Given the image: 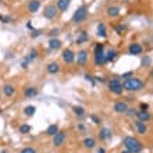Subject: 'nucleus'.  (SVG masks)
<instances>
[{
	"label": "nucleus",
	"instance_id": "obj_6",
	"mask_svg": "<svg viewBox=\"0 0 153 153\" xmlns=\"http://www.w3.org/2000/svg\"><path fill=\"white\" fill-rule=\"evenodd\" d=\"M61 57H63V61L67 63V64H73L75 61V53L71 49H64L63 53H61Z\"/></svg>",
	"mask_w": 153,
	"mask_h": 153
},
{
	"label": "nucleus",
	"instance_id": "obj_13",
	"mask_svg": "<svg viewBox=\"0 0 153 153\" xmlns=\"http://www.w3.org/2000/svg\"><path fill=\"white\" fill-rule=\"evenodd\" d=\"M27 8H28L29 13H38L40 8V1L39 0H29Z\"/></svg>",
	"mask_w": 153,
	"mask_h": 153
},
{
	"label": "nucleus",
	"instance_id": "obj_35",
	"mask_svg": "<svg viewBox=\"0 0 153 153\" xmlns=\"http://www.w3.org/2000/svg\"><path fill=\"white\" fill-rule=\"evenodd\" d=\"M116 31H117V33H118V35H121V33L125 31V25H123V24L117 25V27H116Z\"/></svg>",
	"mask_w": 153,
	"mask_h": 153
},
{
	"label": "nucleus",
	"instance_id": "obj_18",
	"mask_svg": "<svg viewBox=\"0 0 153 153\" xmlns=\"http://www.w3.org/2000/svg\"><path fill=\"white\" fill-rule=\"evenodd\" d=\"M137 118L142 123H146L150 120V113L148 110H139V111H137Z\"/></svg>",
	"mask_w": 153,
	"mask_h": 153
},
{
	"label": "nucleus",
	"instance_id": "obj_4",
	"mask_svg": "<svg viewBox=\"0 0 153 153\" xmlns=\"http://www.w3.org/2000/svg\"><path fill=\"white\" fill-rule=\"evenodd\" d=\"M107 85H109V91L111 93H114V95H121V93L124 92L123 84H121V81L118 79V78H111V79H109Z\"/></svg>",
	"mask_w": 153,
	"mask_h": 153
},
{
	"label": "nucleus",
	"instance_id": "obj_38",
	"mask_svg": "<svg viewBox=\"0 0 153 153\" xmlns=\"http://www.w3.org/2000/svg\"><path fill=\"white\" fill-rule=\"evenodd\" d=\"M91 120H92L95 124H100V117L96 116V114H92V116H91Z\"/></svg>",
	"mask_w": 153,
	"mask_h": 153
},
{
	"label": "nucleus",
	"instance_id": "obj_15",
	"mask_svg": "<svg viewBox=\"0 0 153 153\" xmlns=\"http://www.w3.org/2000/svg\"><path fill=\"white\" fill-rule=\"evenodd\" d=\"M128 110V105L125 103V102L120 100V102H116L114 103V111L116 113H125Z\"/></svg>",
	"mask_w": 153,
	"mask_h": 153
},
{
	"label": "nucleus",
	"instance_id": "obj_25",
	"mask_svg": "<svg viewBox=\"0 0 153 153\" xmlns=\"http://www.w3.org/2000/svg\"><path fill=\"white\" fill-rule=\"evenodd\" d=\"M59 131H60V129H59V125H57V124H52V125H49V127H48L46 134H48L49 137H54Z\"/></svg>",
	"mask_w": 153,
	"mask_h": 153
},
{
	"label": "nucleus",
	"instance_id": "obj_45",
	"mask_svg": "<svg viewBox=\"0 0 153 153\" xmlns=\"http://www.w3.org/2000/svg\"><path fill=\"white\" fill-rule=\"evenodd\" d=\"M96 153H106L105 148H99V149H97V152H96Z\"/></svg>",
	"mask_w": 153,
	"mask_h": 153
},
{
	"label": "nucleus",
	"instance_id": "obj_36",
	"mask_svg": "<svg viewBox=\"0 0 153 153\" xmlns=\"http://www.w3.org/2000/svg\"><path fill=\"white\" fill-rule=\"evenodd\" d=\"M132 71H128V73H124L123 74V75H121V78H123V79L124 81H127V79H129V78H132Z\"/></svg>",
	"mask_w": 153,
	"mask_h": 153
},
{
	"label": "nucleus",
	"instance_id": "obj_34",
	"mask_svg": "<svg viewBox=\"0 0 153 153\" xmlns=\"http://www.w3.org/2000/svg\"><path fill=\"white\" fill-rule=\"evenodd\" d=\"M59 33H60V29H59V28H53L52 31L49 32V35H50L52 38H56L57 35H59Z\"/></svg>",
	"mask_w": 153,
	"mask_h": 153
},
{
	"label": "nucleus",
	"instance_id": "obj_42",
	"mask_svg": "<svg viewBox=\"0 0 153 153\" xmlns=\"http://www.w3.org/2000/svg\"><path fill=\"white\" fill-rule=\"evenodd\" d=\"M148 109H149L148 103H141V110H148Z\"/></svg>",
	"mask_w": 153,
	"mask_h": 153
},
{
	"label": "nucleus",
	"instance_id": "obj_47",
	"mask_svg": "<svg viewBox=\"0 0 153 153\" xmlns=\"http://www.w3.org/2000/svg\"><path fill=\"white\" fill-rule=\"evenodd\" d=\"M149 76H150V78H153V68H152V71H150V74H149Z\"/></svg>",
	"mask_w": 153,
	"mask_h": 153
},
{
	"label": "nucleus",
	"instance_id": "obj_37",
	"mask_svg": "<svg viewBox=\"0 0 153 153\" xmlns=\"http://www.w3.org/2000/svg\"><path fill=\"white\" fill-rule=\"evenodd\" d=\"M125 114H127V116H129V117H134V116H137V110H135V109H129V107H128V110L125 111Z\"/></svg>",
	"mask_w": 153,
	"mask_h": 153
},
{
	"label": "nucleus",
	"instance_id": "obj_44",
	"mask_svg": "<svg viewBox=\"0 0 153 153\" xmlns=\"http://www.w3.org/2000/svg\"><path fill=\"white\" fill-rule=\"evenodd\" d=\"M95 79L96 81H99V82H105V78H103V76H95Z\"/></svg>",
	"mask_w": 153,
	"mask_h": 153
},
{
	"label": "nucleus",
	"instance_id": "obj_21",
	"mask_svg": "<svg viewBox=\"0 0 153 153\" xmlns=\"http://www.w3.org/2000/svg\"><path fill=\"white\" fill-rule=\"evenodd\" d=\"M96 33H97V36L99 38H106L107 36V29H106V25L103 24V22H100V24L97 25Z\"/></svg>",
	"mask_w": 153,
	"mask_h": 153
},
{
	"label": "nucleus",
	"instance_id": "obj_22",
	"mask_svg": "<svg viewBox=\"0 0 153 153\" xmlns=\"http://www.w3.org/2000/svg\"><path fill=\"white\" fill-rule=\"evenodd\" d=\"M107 16L111 17V18L120 16V7H117V6H110V7L107 8Z\"/></svg>",
	"mask_w": 153,
	"mask_h": 153
},
{
	"label": "nucleus",
	"instance_id": "obj_17",
	"mask_svg": "<svg viewBox=\"0 0 153 153\" xmlns=\"http://www.w3.org/2000/svg\"><path fill=\"white\" fill-rule=\"evenodd\" d=\"M3 93L7 97H13L14 95H16V86L11 85V84H6L3 86Z\"/></svg>",
	"mask_w": 153,
	"mask_h": 153
},
{
	"label": "nucleus",
	"instance_id": "obj_20",
	"mask_svg": "<svg viewBox=\"0 0 153 153\" xmlns=\"http://www.w3.org/2000/svg\"><path fill=\"white\" fill-rule=\"evenodd\" d=\"M61 48V40L57 39V38H50L49 40V49L50 50H57V49Z\"/></svg>",
	"mask_w": 153,
	"mask_h": 153
},
{
	"label": "nucleus",
	"instance_id": "obj_29",
	"mask_svg": "<svg viewBox=\"0 0 153 153\" xmlns=\"http://www.w3.org/2000/svg\"><path fill=\"white\" fill-rule=\"evenodd\" d=\"M38 56H39V53H38V50H36V49H32V50L29 52L28 57H27V60H28V61L36 60V59H38Z\"/></svg>",
	"mask_w": 153,
	"mask_h": 153
},
{
	"label": "nucleus",
	"instance_id": "obj_19",
	"mask_svg": "<svg viewBox=\"0 0 153 153\" xmlns=\"http://www.w3.org/2000/svg\"><path fill=\"white\" fill-rule=\"evenodd\" d=\"M70 4H71V0H57V10H60V11H67L70 7Z\"/></svg>",
	"mask_w": 153,
	"mask_h": 153
},
{
	"label": "nucleus",
	"instance_id": "obj_50",
	"mask_svg": "<svg viewBox=\"0 0 153 153\" xmlns=\"http://www.w3.org/2000/svg\"><path fill=\"white\" fill-rule=\"evenodd\" d=\"M0 99H1V96H0Z\"/></svg>",
	"mask_w": 153,
	"mask_h": 153
},
{
	"label": "nucleus",
	"instance_id": "obj_26",
	"mask_svg": "<svg viewBox=\"0 0 153 153\" xmlns=\"http://www.w3.org/2000/svg\"><path fill=\"white\" fill-rule=\"evenodd\" d=\"M118 56V52H117L116 49H110L109 52L106 53V60L107 61H114Z\"/></svg>",
	"mask_w": 153,
	"mask_h": 153
},
{
	"label": "nucleus",
	"instance_id": "obj_8",
	"mask_svg": "<svg viewBox=\"0 0 153 153\" xmlns=\"http://www.w3.org/2000/svg\"><path fill=\"white\" fill-rule=\"evenodd\" d=\"M75 59H76L78 65L85 67V65H86V63H88V52H86V50H79V52L75 54Z\"/></svg>",
	"mask_w": 153,
	"mask_h": 153
},
{
	"label": "nucleus",
	"instance_id": "obj_27",
	"mask_svg": "<svg viewBox=\"0 0 153 153\" xmlns=\"http://www.w3.org/2000/svg\"><path fill=\"white\" fill-rule=\"evenodd\" d=\"M35 111H36V107H35V106H27L24 109V114L27 117H32L33 114H35Z\"/></svg>",
	"mask_w": 153,
	"mask_h": 153
},
{
	"label": "nucleus",
	"instance_id": "obj_46",
	"mask_svg": "<svg viewBox=\"0 0 153 153\" xmlns=\"http://www.w3.org/2000/svg\"><path fill=\"white\" fill-rule=\"evenodd\" d=\"M78 128H79V129H85V127L82 124H79V125H78Z\"/></svg>",
	"mask_w": 153,
	"mask_h": 153
},
{
	"label": "nucleus",
	"instance_id": "obj_39",
	"mask_svg": "<svg viewBox=\"0 0 153 153\" xmlns=\"http://www.w3.org/2000/svg\"><path fill=\"white\" fill-rule=\"evenodd\" d=\"M20 153H36V150L33 149V148H24Z\"/></svg>",
	"mask_w": 153,
	"mask_h": 153
},
{
	"label": "nucleus",
	"instance_id": "obj_48",
	"mask_svg": "<svg viewBox=\"0 0 153 153\" xmlns=\"http://www.w3.org/2000/svg\"><path fill=\"white\" fill-rule=\"evenodd\" d=\"M121 153H131V152H129V150H127V149H125V150H123V152H121Z\"/></svg>",
	"mask_w": 153,
	"mask_h": 153
},
{
	"label": "nucleus",
	"instance_id": "obj_43",
	"mask_svg": "<svg viewBox=\"0 0 153 153\" xmlns=\"http://www.w3.org/2000/svg\"><path fill=\"white\" fill-rule=\"evenodd\" d=\"M21 67H22V68H27V67H28V60H27V59H25L24 63H21Z\"/></svg>",
	"mask_w": 153,
	"mask_h": 153
},
{
	"label": "nucleus",
	"instance_id": "obj_5",
	"mask_svg": "<svg viewBox=\"0 0 153 153\" xmlns=\"http://www.w3.org/2000/svg\"><path fill=\"white\" fill-rule=\"evenodd\" d=\"M57 16V7L56 6H53V4H49L46 6L43 10V17L45 18H48V20H53V18H56Z\"/></svg>",
	"mask_w": 153,
	"mask_h": 153
},
{
	"label": "nucleus",
	"instance_id": "obj_24",
	"mask_svg": "<svg viewBox=\"0 0 153 153\" xmlns=\"http://www.w3.org/2000/svg\"><path fill=\"white\" fill-rule=\"evenodd\" d=\"M88 40H89L88 33L85 32V31H81L78 38H76V45H82V43H85V42H88Z\"/></svg>",
	"mask_w": 153,
	"mask_h": 153
},
{
	"label": "nucleus",
	"instance_id": "obj_9",
	"mask_svg": "<svg viewBox=\"0 0 153 153\" xmlns=\"http://www.w3.org/2000/svg\"><path fill=\"white\" fill-rule=\"evenodd\" d=\"M143 52V48L141 46V43H137V42H132V43L128 46V53L132 54V56H139Z\"/></svg>",
	"mask_w": 153,
	"mask_h": 153
},
{
	"label": "nucleus",
	"instance_id": "obj_51",
	"mask_svg": "<svg viewBox=\"0 0 153 153\" xmlns=\"http://www.w3.org/2000/svg\"><path fill=\"white\" fill-rule=\"evenodd\" d=\"M0 1H1V0H0Z\"/></svg>",
	"mask_w": 153,
	"mask_h": 153
},
{
	"label": "nucleus",
	"instance_id": "obj_41",
	"mask_svg": "<svg viewBox=\"0 0 153 153\" xmlns=\"http://www.w3.org/2000/svg\"><path fill=\"white\" fill-rule=\"evenodd\" d=\"M40 35V31H33L32 29V32H31V36L32 38H38Z\"/></svg>",
	"mask_w": 153,
	"mask_h": 153
},
{
	"label": "nucleus",
	"instance_id": "obj_30",
	"mask_svg": "<svg viewBox=\"0 0 153 153\" xmlns=\"http://www.w3.org/2000/svg\"><path fill=\"white\" fill-rule=\"evenodd\" d=\"M20 132L21 134H28V132H31V125H29V124H22L20 127Z\"/></svg>",
	"mask_w": 153,
	"mask_h": 153
},
{
	"label": "nucleus",
	"instance_id": "obj_33",
	"mask_svg": "<svg viewBox=\"0 0 153 153\" xmlns=\"http://www.w3.org/2000/svg\"><path fill=\"white\" fill-rule=\"evenodd\" d=\"M85 79L88 81V82H91V85H92V86H95V78H93L92 75H89V74H85Z\"/></svg>",
	"mask_w": 153,
	"mask_h": 153
},
{
	"label": "nucleus",
	"instance_id": "obj_40",
	"mask_svg": "<svg viewBox=\"0 0 153 153\" xmlns=\"http://www.w3.org/2000/svg\"><path fill=\"white\" fill-rule=\"evenodd\" d=\"M149 64H150V57H145V59L142 60V65L146 67V65H149Z\"/></svg>",
	"mask_w": 153,
	"mask_h": 153
},
{
	"label": "nucleus",
	"instance_id": "obj_3",
	"mask_svg": "<svg viewBox=\"0 0 153 153\" xmlns=\"http://www.w3.org/2000/svg\"><path fill=\"white\" fill-rule=\"evenodd\" d=\"M86 17H88V7H86V6H81V7L76 8L75 13H74L73 22L74 24H81V22H84V21L86 20Z\"/></svg>",
	"mask_w": 153,
	"mask_h": 153
},
{
	"label": "nucleus",
	"instance_id": "obj_12",
	"mask_svg": "<svg viewBox=\"0 0 153 153\" xmlns=\"http://www.w3.org/2000/svg\"><path fill=\"white\" fill-rule=\"evenodd\" d=\"M134 127L137 129V132L141 134V135H145V134L148 132V125H146V123H142V121L137 120L134 123Z\"/></svg>",
	"mask_w": 153,
	"mask_h": 153
},
{
	"label": "nucleus",
	"instance_id": "obj_2",
	"mask_svg": "<svg viewBox=\"0 0 153 153\" xmlns=\"http://www.w3.org/2000/svg\"><path fill=\"white\" fill-rule=\"evenodd\" d=\"M123 88L124 91H128V92H139L145 88V82L139 78H129V79L124 81L123 82Z\"/></svg>",
	"mask_w": 153,
	"mask_h": 153
},
{
	"label": "nucleus",
	"instance_id": "obj_32",
	"mask_svg": "<svg viewBox=\"0 0 153 153\" xmlns=\"http://www.w3.org/2000/svg\"><path fill=\"white\" fill-rule=\"evenodd\" d=\"M0 21H1V22H4V24H8V22H11V17L1 16V14H0Z\"/></svg>",
	"mask_w": 153,
	"mask_h": 153
},
{
	"label": "nucleus",
	"instance_id": "obj_11",
	"mask_svg": "<svg viewBox=\"0 0 153 153\" xmlns=\"http://www.w3.org/2000/svg\"><path fill=\"white\" fill-rule=\"evenodd\" d=\"M38 93H39V91H38V88H35V86H27V88L24 89V96L28 97V99L36 97Z\"/></svg>",
	"mask_w": 153,
	"mask_h": 153
},
{
	"label": "nucleus",
	"instance_id": "obj_31",
	"mask_svg": "<svg viewBox=\"0 0 153 153\" xmlns=\"http://www.w3.org/2000/svg\"><path fill=\"white\" fill-rule=\"evenodd\" d=\"M103 49H105L103 43H96V46H95V54H97V53H102V52H103Z\"/></svg>",
	"mask_w": 153,
	"mask_h": 153
},
{
	"label": "nucleus",
	"instance_id": "obj_49",
	"mask_svg": "<svg viewBox=\"0 0 153 153\" xmlns=\"http://www.w3.org/2000/svg\"><path fill=\"white\" fill-rule=\"evenodd\" d=\"M152 43H153V35H152Z\"/></svg>",
	"mask_w": 153,
	"mask_h": 153
},
{
	"label": "nucleus",
	"instance_id": "obj_1",
	"mask_svg": "<svg viewBox=\"0 0 153 153\" xmlns=\"http://www.w3.org/2000/svg\"><path fill=\"white\" fill-rule=\"evenodd\" d=\"M123 143H124L125 149L129 150L131 153H141L142 149H143L142 142L139 141V139H137V138H134V137H124Z\"/></svg>",
	"mask_w": 153,
	"mask_h": 153
},
{
	"label": "nucleus",
	"instance_id": "obj_7",
	"mask_svg": "<svg viewBox=\"0 0 153 153\" xmlns=\"http://www.w3.org/2000/svg\"><path fill=\"white\" fill-rule=\"evenodd\" d=\"M65 137H67V135H65L64 131H59V132L53 137V142H52L53 146H54V148H60L65 142Z\"/></svg>",
	"mask_w": 153,
	"mask_h": 153
},
{
	"label": "nucleus",
	"instance_id": "obj_16",
	"mask_svg": "<svg viewBox=\"0 0 153 153\" xmlns=\"http://www.w3.org/2000/svg\"><path fill=\"white\" fill-rule=\"evenodd\" d=\"M46 70H48L49 74L54 75V74H59V73H60V65H59V63H56V61H52V63H49V64H48Z\"/></svg>",
	"mask_w": 153,
	"mask_h": 153
},
{
	"label": "nucleus",
	"instance_id": "obj_28",
	"mask_svg": "<svg viewBox=\"0 0 153 153\" xmlns=\"http://www.w3.org/2000/svg\"><path fill=\"white\" fill-rule=\"evenodd\" d=\"M73 111H74V114H75V116H78V117H82L85 114V109L82 107V106H74Z\"/></svg>",
	"mask_w": 153,
	"mask_h": 153
},
{
	"label": "nucleus",
	"instance_id": "obj_14",
	"mask_svg": "<svg viewBox=\"0 0 153 153\" xmlns=\"http://www.w3.org/2000/svg\"><path fill=\"white\" fill-rule=\"evenodd\" d=\"M106 63H107V60H106V53L105 52L95 54V65L100 67V65H105Z\"/></svg>",
	"mask_w": 153,
	"mask_h": 153
},
{
	"label": "nucleus",
	"instance_id": "obj_23",
	"mask_svg": "<svg viewBox=\"0 0 153 153\" xmlns=\"http://www.w3.org/2000/svg\"><path fill=\"white\" fill-rule=\"evenodd\" d=\"M82 143H84V146L86 148V149H93V148L96 146V141H95L93 138H91V137H89V138H85Z\"/></svg>",
	"mask_w": 153,
	"mask_h": 153
},
{
	"label": "nucleus",
	"instance_id": "obj_10",
	"mask_svg": "<svg viewBox=\"0 0 153 153\" xmlns=\"http://www.w3.org/2000/svg\"><path fill=\"white\" fill-rule=\"evenodd\" d=\"M113 137V132H111V129L107 128V127H103V128L99 131V139L100 141H107L110 138Z\"/></svg>",
	"mask_w": 153,
	"mask_h": 153
}]
</instances>
